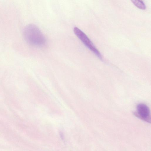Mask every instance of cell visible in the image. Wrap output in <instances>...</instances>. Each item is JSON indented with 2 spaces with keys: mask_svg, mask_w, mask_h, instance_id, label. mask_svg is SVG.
<instances>
[{
  "mask_svg": "<svg viewBox=\"0 0 151 151\" xmlns=\"http://www.w3.org/2000/svg\"><path fill=\"white\" fill-rule=\"evenodd\" d=\"M23 35L26 41L30 45L36 47H41L46 42L45 37L36 25L33 24L26 26L23 31Z\"/></svg>",
  "mask_w": 151,
  "mask_h": 151,
  "instance_id": "6da1fadb",
  "label": "cell"
},
{
  "mask_svg": "<svg viewBox=\"0 0 151 151\" xmlns=\"http://www.w3.org/2000/svg\"><path fill=\"white\" fill-rule=\"evenodd\" d=\"M74 34L84 45L92 52L99 59H102V56L93 42L81 30L77 27L74 28Z\"/></svg>",
  "mask_w": 151,
  "mask_h": 151,
  "instance_id": "7a4b0ae2",
  "label": "cell"
},
{
  "mask_svg": "<svg viewBox=\"0 0 151 151\" xmlns=\"http://www.w3.org/2000/svg\"><path fill=\"white\" fill-rule=\"evenodd\" d=\"M137 117L148 122H150V111L148 107L144 104H140L137 107V111L134 114Z\"/></svg>",
  "mask_w": 151,
  "mask_h": 151,
  "instance_id": "3957f363",
  "label": "cell"
},
{
  "mask_svg": "<svg viewBox=\"0 0 151 151\" xmlns=\"http://www.w3.org/2000/svg\"><path fill=\"white\" fill-rule=\"evenodd\" d=\"M132 3L137 8L142 10H145L146 9V6L142 1L132 0Z\"/></svg>",
  "mask_w": 151,
  "mask_h": 151,
  "instance_id": "277c9868",
  "label": "cell"
}]
</instances>
